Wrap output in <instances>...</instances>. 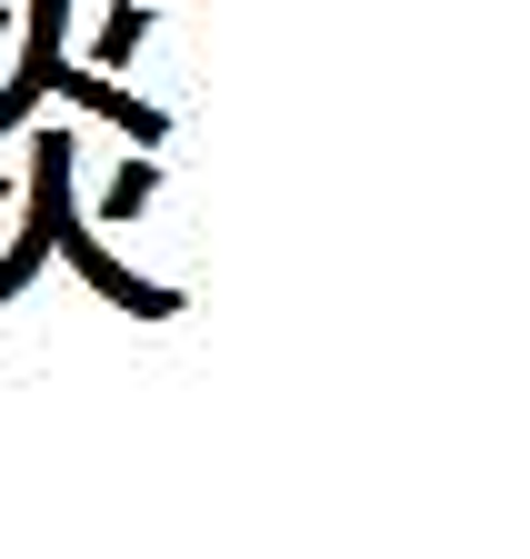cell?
Returning <instances> with one entry per match:
<instances>
[{
	"mask_svg": "<svg viewBox=\"0 0 530 559\" xmlns=\"http://www.w3.org/2000/svg\"><path fill=\"white\" fill-rule=\"evenodd\" d=\"M71 151H81L71 130H40V140H31V230L0 250V300H21V290H31V270L50 260L60 221H71Z\"/></svg>",
	"mask_w": 530,
	"mask_h": 559,
	"instance_id": "cell-1",
	"label": "cell"
},
{
	"mask_svg": "<svg viewBox=\"0 0 530 559\" xmlns=\"http://www.w3.org/2000/svg\"><path fill=\"white\" fill-rule=\"evenodd\" d=\"M50 250L71 260V270L91 280L101 300H120L130 320H180V290H170V280H130V270H120V260H110V250H101V240H91L81 221H60V240H50Z\"/></svg>",
	"mask_w": 530,
	"mask_h": 559,
	"instance_id": "cell-2",
	"label": "cell"
},
{
	"mask_svg": "<svg viewBox=\"0 0 530 559\" xmlns=\"http://www.w3.org/2000/svg\"><path fill=\"white\" fill-rule=\"evenodd\" d=\"M60 31H71V0H31L21 11V70L0 81V130H21L50 91V60H60Z\"/></svg>",
	"mask_w": 530,
	"mask_h": 559,
	"instance_id": "cell-3",
	"label": "cell"
},
{
	"mask_svg": "<svg viewBox=\"0 0 530 559\" xmlns=\"http://www.w3.org/2000/svg\"><path fill=\"white\" fill-rule=\"evenodd\" d=\"M50 91L71 100V110H101V120H120L130 140H141V151H161L170 140V110H151V100H130L110 70H91V60H50Z\"/></svg>",
	"mask_w": 530,
	"mask_h": 559,
	"instance_id": "cell-4",
	"label": "cell"
},
{
	"mask_svg": "<svg viewBox=\"0 0 530 559\" xmlns=\"http://www.w3.org/2000/svg\"><path fill=\"white\" fill-rule=\"evenodd\" d=\"M141 31H151V11H130V0H120V11L101 21V40H91V70H120L130 50H141Z\"/></svg>",
	"mask_w": 530,
	"mask_h": 559,
	"instance_id": "cell-5",
	"label": "cell"
},
{
	"mask_svg": "<svg viewBox=\"0 0 530 559\" xmlns=\"http://www.w3.org/2000/svg\"><path fill=\"white\" fill-rule=\"evenodd\" d=\"M151 190H161V160H120V180H110V221H130V210H151Z\"/></svg>",
	"mask_w": 530,
	"mask_h": 559,
	"instance_id": "cell-6",
	"label": "cell"
},
{
	"mask_svg": "<svg viewBox=\"0 0 530 559\" xmlns=\"http://www.w3.org/2000/svg\"><path fill=\"white\" fill-rule=\"evenodd\" d=\"M0 210H11V190H0Z\"/></svg>",
	"mask_w": 530,
	"mask_h": 559,
	"instance_id": "cell-7",
	"label": "cell"
},
{
	"mask_svg": "<svg viewBox=\"0 0 530 559\" xmlns=\"http://www.w3.org/2000/svg\"><path fill=\"white\" fill-rule=\"evenodd\" d=\"M0 40H11V21H0Z\"/></svg>",
	"mask_w": 530,
	"mask_h": 559,
	"instance_id": "cell-8",
	"label": "cell"
}]
</instances>
